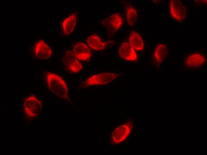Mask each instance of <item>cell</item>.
<instances>
[{
	"instance_id": "4fadbf2b",
	"label": "cell",
	"mask_w": 207,
	"mask_h": 155,
	"mask_svg": "<svg viewBox=\"0 0 207 155\" xmlns=\"http://www.w3.org/2000/svg\"><path fill=\"white\" fill-rule=\"evenodd\" d=\"M129 42L135 50L142 51L144 50V45L140 35L134 31H131L129 36Z\"/></svg>"
},
{
	"instance_id": "ba28073f",
	"label": "cell",
	"mask_w": 207,
	"mask_h": 155,
	"mask_svg": "<svg viewBox=\"0 0 207 155\" xmlns=\"http://www.w3.org/2000/svg\"><path fill=\"white\" fill-rule=\"evenodd\" d=\"M118 53L125 60L133 61L137 60L136 50L129 42H124L121 44L118 49Z\"/></svg>"
},
{
	"instance_id": "7c38bea8",
	"label": "cell",
	"mask_w": 207,
	"mask_h": 155,
	"mask_svg": "<svg viewBox=\"0 0 207 155\" xmlns=\"http://www.w3.org/2000/svg\"><path fill=\"white\" fill-rule=\"evenodd\" d=\"M77 18L76 12L70 14L62 22V31L66 35L70 34L74 30L76 24Z\"/></svg>"
},
{
	"instance_id": "5b68a950",
	"label": "cell",
	"mask_w": 207,
	"mask_h": 155,
	"mask_svg": "<svg viewBox=\"0 0 207 155\" xmlns=\"http://www.w3.org/2000/svg\"><path fill=\"white\" fill-rule=\"evenodd\" d=\"M62 61L66 70L71 73H78L82 69L81 63L69 50L63 54Z\"/></svg>"
},
{
	"instance_id": "9c48e42d",
	"label": "cell",
	"mask_w": 207,
	"mask_h": 155,
	"mask_svg": "<svg viewBox=\"0 0 207 155\" xmlns=\"http://www.w3.org/2000/svg\"><path fill=\"white\" fill-rule=\"evenodd\" d=\"M72 52L75 56L80 61H89L91 56L90 48L82 42L76 43L73 47Z\"/></svg>"
},
{
	"instance_id": "8992f818",
	"label": "cell",
	"mask_w": 207,
	"mask_h": 155,
	"mask_svg": "<svg viewBox=\"0 0 207 155\" xmlns=\"http://www.w3.org/2000/svg\"><path fill=\"white\" fill-rule=\"evenodd\" d=\"M168 11L173 19L179 22L184 21L186 16V9L179 0H170L168 2Z\"/></svg>"
},
{
	"instance_id": "30bf717a",
	"label": "cell",
	"mask_w": 207,
	"mask_h": 155,
	"mask_svg": "<svg viewBox=\"0 0 207 155\" xmlns=\"http://www.w3.org/2000/svg\"><path fill=\"white\" fill-rule=\"evenodd\" d=\"M35 56L41 60L49 58L52 55V52L50 47L42 40H39L36 42L34 48Z\"/></svg>"
},
{
	"instance_id": "5bb4252c",
	"label": "cell",
	"mask_w": 207,
	"mask_h": 155,
	"mask_svg": "<svg viewBox=\"0 0 207 155\" xmlns=\"http://www.w3.org/2000/svg\"><path fill=\"white\" fill-rule=\"evenodd\" d=\"M41 104L40 101L34 96L28 97L24 103L25 109L28 112H36L41 108Z\"/></svg>"
},
{
	"instance_id": "6da1fadb",
	"label": "cell",
	"mask_w": 207,
	"mask_h": 155,
	"mask_svg": "<svg viewBox=\"0 0 207 155\" xmlns=\"http://www.w3.org/2000/svg\"><path fill=\"white\" fill-rule=\"evenodd\" d=\"M184 53L182 60V64L185 70L201 71L206 66V54L204 50L191 49Z\"/></svg>"
},
{
	"instance_id": "3957f363",
	"label": "cell",
	"mask_w": 207,
	"mask_h": 155,
	"mask_svg": "<svg viewBox=\"0 0 207 155\" xmlns=\"http://www.w3.org/2000/svg\"><path fill=\"white\" fill-rule=\"evenodd\" d=\"M120 75L114 72H104L92 75L83 82L84 87L103 85L114 80Z\"/></svg>"
},
{
	"instance_id": "52a82bcc",
	"label": "cell",
	"mask_w": 207,
	"mask_h": 155,
	"mask_svg": "<svg viewBox=\"0 0 207 155\" xmlns=\"http://www.w3.org/2000/svg\"><path fill=\"white\" fill-rule=\"evenodd\" d=\"M123 21V17L118 13H115L103 20V25L111 34L115 33L121 26Z\"/></svg>"
},
{
	"instance_id": "9a60e30c",
	"label": "cell",
	"mask_w": 207,
	"mask_h": 155,
	"mask_svg": "<svg viewBox=\"0 0 207 155\" xmlns=\"http://www.w3.org/2000/svg\"><path fill=\"white\" fill-rule=\"evenodd\" d=\"M137 17L136 10L132 6H128L126 10V18L128 24L131 26L135 23Z\"/></svg>"
},
{
	"instance_id": "7a4b0ae2",
	"label": "cell",
	"mask_w": 207,
	"mask_h": 155,
	"mask_svg": "<svg viewBox=\"0 0 207 155\" xmlns=\"http://www.w3.org/2000/svg\"><path fill=\"white\" fill-rule=\"evenodd\" d=\"M45 75L46 83L50 90L59 97L69 99L67 85L62 77L50 72H47Z\"/></svg>"
},
{
	"instance_id": "8fae6325",
	"label": "cell",
	"mask_w": 207,
	"mask_h": 155,
	"mask_svg": "<svg viewBox=\"0 0 207 155\" xmlns=\"http://www.w3.org/2000/svg\"><path fill=\"white\" fill-rule=\"evenodd\" d=\"M87 42L88 46L92 49L95 51L104 50L108 44L107 41H103L97 35H90L87 39Z\"/></svg>"
},
{
	"instance_id": "277c9868",
	"label": "cell",
	"mask_w": 207,
	"mask_h": 155,
	"mask_svg": "<svg viewBox=\"0 0 207 155\" xmlns=\"http://www.w3.org/2000/svg\"><path fill=\"white\" fill-rule=\"evenodd\" d=\"M170 56L169 48L167 44L164 42L158 43L155 46L151 55L153 64L159 67Z\"/></svg>"
}]
</instances>
